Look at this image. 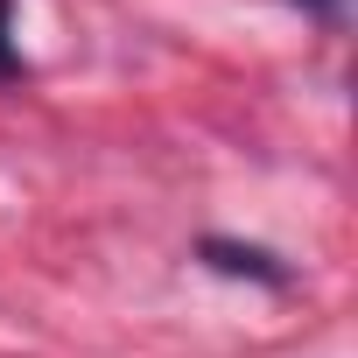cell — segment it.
I'll list each match as a JSON object with an SVG mask.
<instances>
[{
    "mask_svg": "<svg viewBox=\"0 0 358 358\" xmlns=\"http://www.w3.org/2000/svg\"><path fill=\"white\" fill-rule=\"evenodd\" d=\"M197 253H204V267H218V274L267 281V288H288V267H281L274 253H260V246H239V239H204Z\"/></svg>",
    "mask_w": 358,
    "mask_h": 358,
    "instance_id": "1",
    "label": "cell"
},
{
    "mask_svg": "<svg viewBox=\"0 0 358 358\" xmlns=\"http://www.w3.org/2000/svg\"><path fill=\"white\" fill-rule=\"evenodd\" d=\"M22 78V50H15V0H0V85Z\"/></svg>",
    "mask_w": 358,
    "mask_h": 358,
    "instance_id": "2",
    "label": "cell"
},
{
    "mask_svg": "<svg viewBox=\"0 0 358 358\" xmlns=\"http://www.w3.org/2000/svg\"><path fill=\"white\" fill-rule=\"evenodd\" d=\"M295 8H302L309 22H323V29H344V15H351V0H295Z\"/></svg>",
    "mask_w": 358,
    "mask_h": 358,
    "instance_id": "3",
    "label": "cell"
}]
</instances>
